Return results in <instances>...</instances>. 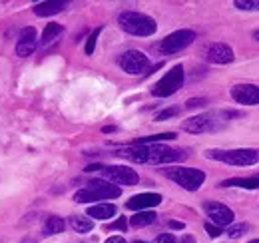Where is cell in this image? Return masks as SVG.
Masks as SVG:
<instances>
[{"mask_svg":"<svg viewBox=\"0 0 259 243\" xmlns=\"http://www.w3.org/2000/svg\"><path fill=\"white\" fill-rule=\"evenodd\" d=\"M22 243H34L32 239H28V241H22Z\"/></svg>","mask_w":259,"mask_h":243,"instance_id":"obj_37","label":"cell"},{"mask_svg":"<svg viewBox=\"0 0 259 243\" xmlns=\"http://www.w3.org/2000/svg\"><path fill=\"white\" fill-rule=\"evenodd\" d=\"M209 159L222 161L227 166H255L259 164V150L239 148V150H209L205 152Z\"/></svg>","mask_w":259,"mask_h":243,"instance_id":"obj_5","label":"cell"},{"mask_svg":"<svg viewBox=\"0 0 259 243\" xmlns=\"http://www.w3.org/2000/svg\"><path fill=\"white\" fill-rule=\"evenodd\" d=\"M180 243H195V237H194V235H184Z\"/></svg>","mask_w":259,"mask_h":243,"instance_id":"obj_34","label":"cell"},{"mask_svg":"<svg viewBox=\"0 0 259 243\" xmlns=\"http://www.w3.org/2000/svg\"><path fill=\"white\" fill-rule=\"evenodd\" d=\"M231 98L243 106H257L259 86H255V84H235L231 88Z\"/></svg>","mask_w":259,"mask_h":243,"instance_id":"obj_12","label":"cell"},{"mask_svg":"<svg viewBox=\"0 0 259 243\" xmlns=\"http://www.w3.org/2000/svg\"><path fill=\"white\" fill-rule=\"evenodd\" d=\"M253 38H255V40H259V30L255 32V34H253Z\"/></svg>","mask_w":259,"mask_h":243,"instance_id":"obj_35","label":"cell"},{"mask_svg":"<svg viewBox=\"0 0 259 243\" xmlns=\"http://www.w3.org/2000/svg\"><path fill=\"white\" fill-rule=\"evenodd\" d=\"M120 66L124 72H128L132 76H138V74H144L150 66V60L144 52L140 50H128L120 56Z\"/></svg>","mask_w":259,"mask_h":243,"instance_id":"obj_10","label":"cell"},{"mask_svg":"<svg viewBox=\"0 0 259 243\" xmlns=\"http://www.w3.org/2000/svg\"><path fill=\"white\" fill-rule=\"evenodd\" d=\"M86 215L90 219H110L116 215V206L114 204H96V206L88 208Z\"/></svg>","mask_w":259,"mask_h":243,"instance_id":"obj_17","label":"cell"},{"mask_svg":"<svg viewBox=\"0 0 259 243\" xmlns=\"http://www.w3.org/2000/svg\"><path fill=\"white\" fill-rule=\"evenodd\" d=\"M70 225L78 233H88V231L94 229V221L90 217H86V215H72L70 217Z\"/></svg>","mask_w":259,"mask_h":243,"instance_id":"obj_20","label":"cell"},{"mask_svg":"<svg viewBox=\"0 0 259 243\" xmlns=\"http://www.w3.org/2000/svg\"><path fill=\"white\" fill-rule=\"evenodd\" d=\"M100 32H102V28H96V30L88 36V42H86V54H88V56L94 54V48H96V40H98V36H100Z\"/></svg>","mask_w":259,"mask_h":243,"instance_id":"obj_26","label":"cell"},{"mask_svg":"<svg viewBox=\"0 0 259 243\" xmlns=\"http://www.w3.org/2000/svg\"><path fill=\"white\" fill-rule=\"evenodd\" d=\"M118 157L130 159L134 164H148V166H163V164H174L182 161L188 157L184 150L167 148L162 144H150V146H128L118 152H114Z\"/></svg>","mask_w":259,"mask_h":243,"instance_id":"obj_1","label":"cell"},{"mask_svg":"<svg viewBox=\"0 0 259 243\" xmlns=\"http://www.w3.org/2000/svg\"><path fill=\"white\" fill-rule=\"evenodd\" d=\"M205 104H207V100H205V98H192V100H188V104H186V106H188L190 110H195V108H203Z\"/></svg>","mask_w":259,"mask_h":243,"instance_id":"obj_28","label":"cell"},{"mask_svg":"<svg viewBox=\"0 0 259 243\" xmlns=\"http://www.w3.org/2000/svg\"><path fill=\"white\" fill-rule=\"evenodd\" d=\"M235 112H205V114H197L194 118L186 120L182 124V128L190 134H205V132H215L220 128H224L231 118H235Z\"/></svg>","mask_w":259,"mask_h":243,"instance_id":"obj_2","label":"cell"},{"mask_svg":"<svg viewBox=\"0 0 259 243\" xmlns=\"http://www.w3.org/2000/svg\"><path fill=\"white\" fill-rule=\"evenodd\" d=\"M120 195H122V189L118 185L102 182V180H92V182H88L86 187H82L74 193V201L94 204V201H102V199H116Z\"/></svg>","mask_w":259,"mask_h":243,"instance_id":"obj_3","label":"cell"},{"mask_svg":"<svg viewBox=\"0 0 259 243\" xmlns=\"http://www.w3.org/2000/svg\"><path fill=\"white\" fill-rule=\"evenodd\" d=\"M184 78H186V74H184V66L178 64V66H174V68L163 76L162 80L152 88V94H154L156 98H167V96L176 94V92L182 88Z\"/></svg>","mask_w":259,"mask_h":243,"instance_id":"obj_7","label":"cell"},{"mask_svg":"<svg viewBox=\"0 0 259 243\" xmlns=\"http://www.w3.org/2000/svg\"><path fill=\"white\" fill-rule=\"evenodd\" d=\"M134 243H148V241H142V239H136Z\"/></svg>","mask_w":259,"mask_h":243,"instance_id":"obj_36","label":"cell"},{"mask_svg":"<svg viewBox=\"0 0 259 243\" xmlns=\"http://www.w3.org/2000/svg\"><path fill=\"white\" fill-rule=\"evenodd\" d=\"M195 40L194 30H176L171 34H167L160 42V52L162 54H178L184 48H188Z\"/></svg>","mask_w":259,"mask_h":243,"instance_id":"obj_8","label":"cell"},{"mask_svg":"<svg viewBox=\"0 0 259 243\" xmlns=\"http://www.w3.org/2000/svg\"><path fill=\"white\" fill-rule=\"evenodd\" d=\"M156 243H176V237L171 233H162V235H158Z\"/></svg>","mask_w":259,"mask_h":243,"instance_id":"obj_31","label":"cell"},{"mask_svg":"<svg viewBox=\"0 0 259 243\" xmlns=\"http://www.w3.org/2000/svg\"><path fill=\"white\" fill-rule=\"evenodd\" d=\"M126 227H128V221H126V217H120V219H118V221H114V223H112L108 229H122V231H124Z\"/></svg>","mask_w":259,"mask_h":243,"instance_id":"obj_30","label":"cell"},{"mask_svg":"<svg viewBox=\"0 0 259 243\" xmlns=\"http://www.w3.org/2000/svg\"><path fill=\"white\" fill-rule=\"evenodd\" d=\"M163 176L178 185H182L188 191H197L203 182H205V174L201 170H194V168H167L163 170Z\"/></svg>","mask_w":259,"mask_h":243,"instance_id":"obj_6","label":"cell"},{"mask_svg":"<svg viewBox=\"0 0 259 243\" xmlns=\"http://www.w3.org/2000/svg\"><path fill=\"white\" fill-rule=\"evenodd\" d=\"M205 231L209 233V237H220L222 235V227H218L213 223H205Z\"/></svg>","mask_w":259,"mask_h":243,"instance_id":"obj_29","label":"cell"},{"mask_svg":"<svg viewBox=\"0 0 259 243\" xmlns=\"http://www.w3.org/2000/svg\"><path fill=\"white\" fill-rule=\"evenodd\" d=\"M224 187H243V189H259V178H233L222 182Z\"/></svg>","mask_w":259,"mask_h":243,"instance_id":"obj_21","label":"cell"},{"mask_svg":"<svg viewBox=\"0 0 259 243\" xmlns=\"http://www.w3.org/2000/svg\"><path fill=\"white\" fill-rule=\"evenodd\" d=\"M156 221V213L150 212V210H146V212H136V215H132V219H130V223L134 225V227H146V225H150V223H154Z\"/></svg>","mask_w":259,"mask_h":243,"instance_id":"obj_23","label":"cell"},{"mask_svg":"<svg viewBox=\"0 0 259 243\" xmlns=\"http://www.w3.org/2000/svg\"><path fill=\"white\" fill-rule=\"evenodd\" d=\"M64 32V28L60 26V24H56V22H50V24H46V28L42 30V36H40V44L42 46H48V44H52L60 34Z\"/></svg>","mask_w":259,"mask_h":243,"instance_id":"obj_19","label":"cell"},{"mask_svg":"<svg viewBox=\"0 0 259 243\" xmlns=\"http://www.w3.org/2000/svg\"><path fill=\"white\" fill-rule=\"evenodd\" d=\"M169 227H171V229H184V223H180V221H169Z\"/></svg>","mask_w":259,"mask_h":243,"instance_id":"obj_33","label":"cell"},{"mask_svg":"<svg viewBox=\"0 0 259 243\" xmlns=\"http://www.w3.org/2000/svg\"><path fill=\"white\" fill-rule=\"evenodd\" d=\"M162 204V195L160 193H138L134 197H130L126 201V208L132 212H146L150 208H156Z\"/></svg>","mask_w":259,"mask_h":243,"instance_id":"obj_13","label":"cell"},{"mask_svg":"<svg viewBox=\"0 0 259 243\" xmlns=\"http://www.w3.org/2000/svg\"><path fill=\"white\" fill-rule=\"evenodd\" d=\"M106 243H126V239H124V237H120V235H112V237H108V239H106Z\"/></svg>","mask_w":259,"mask_h":243,"instance_id":"obj_32","label":"cell"},{"mask_svg":"<svg viewBox=\"0 0 259 243\" xmlns=\"http://www.w3.org/2000/svg\"><path fill=\"white\" fill-rule=\"evenodd\" d=\"M66 227L64 219L62 217H58V215H50L48 219H46V223H44V235L46 237H50V235H56V233H62Z\"/></svg>","mask_w":259,"mask_h":243,"instance_id":"obj_18","label":"cell"},{"mask_svg":"<svg viewBox=\"0 0 259 243\" xmlns=\"http://www.w3.org/2000/svg\"><path fill=\"white\" fill-rule=\"evenodd\" d=\"M203 212L205 215L213 221V225H218V227H224V225H231L233 223V212L224 206V204H218V201H205L203 204Z\"/></svg>","mask_w":259,"mask_h":243,"instance_id":"obj_11","label":"cell"},{"mask_svg":"<svg viewBox=\"0 0 259 243\" xmlns=\"http://www.w3.org/2000/svg\"><path fill=\"white\" fill-rule=\"evenodd\" d=\"M233 4L239 10H259V0H235Z\"/></svg>","mask_w":259,"mask_h":243,"instance_id":"obj_25","label":"cell"},{"mask_svg":"<svg viewBox=\"0 0 259 243\" xmlns=\"http://www.w3.org/2000/svg\"><path fill=\"white\" fill-rule=\"evenodd\" d=\"M118 22L122 26V30H126L132 36H152L158 30V24L152 16L142 14V12H134L126 10L118 16Z\"/></svg>","mask_w":259,"mask_h":243,"instance_id":"obj_4","label":"cell"},{"mask_svg":"<svg viewBox=\"0 0 259 243\" xmlns=\"http://www.w3.org/2000/svg\"><path fill=\"white\" fill-rule=\"evenodd\" d=\"M36 46H38L36 30H34L32 26H28V28H24V30L20 32V38H18V44H16V54L26 58V56H30L36 50Z\"/></svg>","mask_w":259,"mask_h":243,"instance_id":"obj_15","label":"cell"},{"mask_svg":"<svg viewBox=\"0 0 259 243\" xmlns=\"http://www.w3.org/2000/svg\"><path fill=\"white\" fill-rule=\"evenodd\" d=\"M66 8V2L62 0H52V2H40L34 6V14L36 16H54L58 12H62Z\"/></svg>","mask_w":259,"mask_h":243,"instance_id":"obj_16","label":"cell"},{"mask_svg":"<svg viewBox=\"0 0 259 243\" xmlns=\"http://www.w3.org/2000/svg\"><path fill=\"white\" fill-rule=\"evenodd\" d=\"M249 243H259V239H253V241H249Z\"/></svg>","mask_w":259,"mask_h":243,"instance_id":"obj_38","label":"cell"},{"mask_svg":"<svg viewBox=\"0 0 259 243\" xmlns=\"http://www.w3.org/2000/svg\"><path fill=\"white\" fill-rule=\"evenodd\" d=\"M165 140H176V134L174 132H167V134H156V136H146V138H138L134 140L132 146H150V144H160Z\"/></svg>","mask_w":259,"mask_h":243,"instance_id":"obj_22","label":"cell"},{"mask_svg":"<svg viewBox=\"0 0 259 243\" xmlns=\"http://www.w3.org/2000/svg\"><path fill=\"white\" fill-rule=\"evenodd\" d=\"M233 50L227 46V44H222V42H215V44H209L205 48V60L211 62V64H229L233 62Z\"/></svg>","mask_w":259,"mask_h":243,"instance_id":"obj_14","label":"cell"},{"mask_svg":"<svg viewBox=\"0 0 259 243\" xmlns=\"http://www.w3.org/2000/svg\"><path fill=\"white\" fill-rule=\"evenodd\" d=\"M247 231H249V225H247V223H237V225H231V227L227 229V235H229L231 239H237V237L245 235Z\"/></svg>","mask_w":259,"mask_h":243,"instance_id":"obj_24","label":"cell"},{"mask_svg":"<svg viewBox=\"0 0 259 243\" xmlns=\"http://www.w3.org/2000/svg\"><path fill=\"white\" fill-rule=\"evenodd\" d=\"M178 108H167V110H163V112H160L158 116H156V120L158 122H165V120H169V118H174V116H178Z\"/></svg>","mask_w":259,"mask_h":243,"instance_id":"obj_27","label":"cell"},{"mask_svg":"<svg viewBox=\"0 0 259 243\" xmlns=\"http://www.w3.org/2000/svg\"><path fill=\"white\" fill-rule=\"evenodd\" d=\"M102 178H106L108 182H112L114 185H136L140 182V176L136 174V170L126 168V166H102L100 168Z\"/></svg>","mask_w":259,"mask_h":243,"instance_id":"obj_9","label":"cell"}]
</instances>
